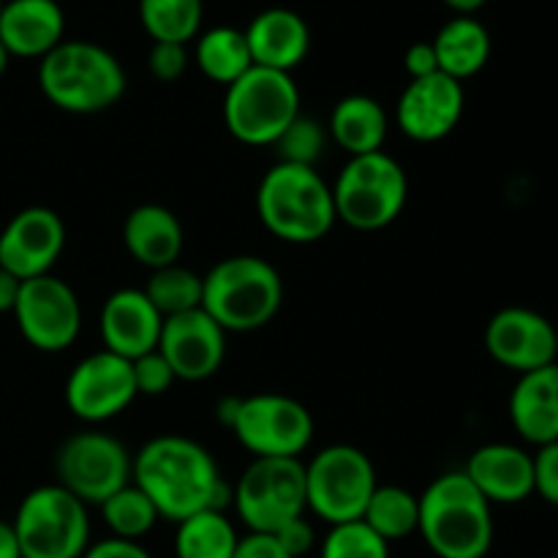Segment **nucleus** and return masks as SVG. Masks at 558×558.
Listing matches in <instances>:
<instances>
[{"mask_svg":"<svg viewBox=\"0 0 558 558\" xmlns=\"http://www.w3.org/2000/svg\"><path fill=\"white\" fill-rule=\"evenodd\" d=\"M131 483L145 490L161 521L180 523L202 510H223L229 488L216 458L199 441L180 434L153 436L140 447Z\"/></svg>","mask_w":558,"mask_h":558,"instance_id":"nucleus-1","label":"nucleus"},{"mask_svg":"<svg viewBox=\"0 0 558 558\" xmlns=\"http://www.w3.org/2000/svg\"><path fill=\"white\" fill-rule=\"evenodd\" d=\"M417 534L436 558H485L494 548V505L461 472H445L420 494Z\"/></svg>","mask_w":558,"mask_h":558,"instance_id":"nucleus-2","label":"nucleus"},{"mask_svg":"<svg viewBox=\"0 0 558 558\" xmlns=\"http://www.w3.org/2000/svg\"><path fill=\"white\" fill-rule=\"evenodd\" d=\"M256 213L262 227L289 245L319 243L338 221L332 185L319 169L281 161L259 180Z\"/></svg>","mask_w":558,"mask_h":558,"instance_id":"nucleus-3","label":"nucleus"},{"mask_svg":"<svg viewBox=\"0 0 558 558\" xmlns=\"http://www.w3.org/2000/svg\"><path fill=\"white\" fill-rule=\"evenodd\" d=\"M38 87L60 112L98 114L125 96L123 63L96 41H60L38 60Z\"/></svg>","mask_w":558,"mask_h":558,"instance_id":"nucleus-4","label":"nucleus"},{"mask_svg":"<svg viewBox=\"0 0 558 558\" xmlns=\"http://www.w3.org/2000/svg\"><path fill=\"white\" fill-rule=\"evenodd\" d=\"M283 305V278L254 254L227 256L202 276V308L227 332H256Z\"/></svg>","mask_w":558,"mask_h":558,"instance_id":"nucleus-5","label":"nucleus"},{"mask_svg":"<svg viewBox=\"0 0 558 558\" xmlns=\"http://www.w3.org/2000/svg\"><path fill=\"white\" fill-rule=\"evenodd\" d=\"M336 216L357 232H379L398 221L409 202V174L390 153L352 156L332 183Z\"/></svg>","mask_w":558,"mask_h":558,"instance_id":"nucleus-6","label":"nucleus"},{"mask_svg":"<svg viewBox=\"0 0 558 558\" xmlns=\"http://www.w3.org/2000/svg\"><path fill=\"white\" fill-rule=\"evenodd\" d=\"M298 114L300 87L283 71L254 65L223 93V125L243 145L272 147Z\"/></svg>","mask_w":558,"mask_h":558,"instance_id":"nucleus-7","label":"nucleus"},{"mask_svg":"<svg viewBox=\"0 0 558 558\" xmlns=\"http://www.w3.org/2000/svg\"><path fill=\"white\" fill-rule=\"evenodd\" d=\"M376 466L360 447L330 445L305 463V510L327 526L363 521L374 496Z\"/></svg>","mask_w":558,"mask_h":558,"instance_id":"nucleus-8","label":"nucleus"},{"mask_svg":"<svg viewBox=\"0 0 558 558\" xmlns=\"http://www.w3.org/2000/svg\"><path fill=\"white\" fill-rule=\"evenodd\" d=\"M22 558H82L90 545V515L58 483L38 485L16 507L11 521Z\"/></svg>","mask_w":558,"mask_h":558,"instance_id":"nucleus-9","label":"nucleus"},{"mask_svg":"<svg viewBox=\"0 0 558 558\" xmlns=\"http://www.w3.org/2000/svg\"><path fill=\"white\" fill-rule=\"evenodd\" d=\"M232 505L248 532L276 534L305 515V463L300 458H254L234 485Z\"/></svg>","mask_w":558,"mask_h":558,"instance_id":"nucleus-10","label":"nucleus"},{"mask_svg":"<svg viewBox=\"0 0 558 558\" xmlns=\"http://www.w3.org/2000/svg\"><path fill=\"white\" fill-rule=\"evenodd\" d=\"M134 456L129 447L104 430H80L54 452V477L60 488L74 494L82 505L101 507L131 483Z\"/></svg>","mask_w":558,"mask_h":558,"instance_id":"nucleus-11","label":"nucleus"},{"mask_svg":"<svg viewBox=\"0 0 558 558\" xmlns=\"http://www.w3.org/2000/svg\"><path fill=\"white\" fill-rule=\"evenodd\" d=\"M229 430L254 458H300L314 441L308 407L283 392L240 398Z\"/></svg>","mask_w":558,"mask_h":558,"instance_id":"nucleus-12","label":"nucleus"},{"mask_svg":"<svg viewBox=\"0 0 558 558\" xmlns=\"http://www.w3.org/2000/svg\"><path fill=\"white\" fill-rule=\"evenodd\" d=\"M14 319L22 338L47 354L74 347L82 330V305L74 289L58 276H38L22 281L14 305Z\"/></svg>","mask_w":558,"mask_h":558,"instance_id":"nucleus-13","label":"nucleus"},{"mask_svg":"<svg viewBox=\"0 0 558 558\" xmlns=\"http://www.w3.org/2000/svg\"><path fill=\"white\" fill-rule=\"evenodd\" d=\"M134 398L131 360L118 357L107 349L82 357L65 379V407L87 425L114 420L134 403Z\"/></svg>","mask_w":558,"mask_h":558,"instance_id":"nucleus-14","label":"nucleus"},{"mask_svg":"<svg viewBox=\"0 0 558 558\" xmlns=\"http://www.w3.org/2000/svg\"><path fill=\"white\" fill-rule=\"evenodd\" d=\"M485 352L518 376L556 363V325L526 305H507L485 325Z\"/></svg>","mask_w":558,"mask_h":558,"instance_id":"nucleus-15","label":"nucleus"},{"mask_svg":"<svg viewBox=\"0 0 558 558\" xmlns=\"http://www.w3.org/2000/svg\"><path fill=\"white\" fill-rule=\"evenodd\" d=\"M65 223L52 207L33 205L11 216L0 232V267L20 281L49 276L63 256Z\"/></svg>","mask_w":558,"mask_h":558,"instance_id":"nucleus-16","label":"nucleus"},{"mask_svg":"<svg viewBox=\"0 0 558 558\" xmlns=\"http://www.w3.org/2000/svg\"><path fill=\"white\" fill-rule=\"evenodd\" d=\"M466 107L463 82L452 76L436 74L409 80L396 104V125L403 136L414 142H441L458 129Z\"/></svg>","mask_w":558,"mask_h":558,"instance_id":"nucleus-17","label":"nucleus"},{"mask_svg":"<svg viewBox=\"0 0 558 558\" xmlns=\"http://www.w3.org/2000/svg\"><path fill=\"white\" fill-rule=\"evenodd\" d=\"M227 336L205 308H194L163 319L158 352L178 381H205L216 376L227 360Z\"/></svg>","mask_w":558,"mask_h":558,"instance_id":"nucleus-18","label":"nucleus"},{"mask_svg":"<svg viewBox=\"0 0 558 558\" xmlns=\"http://www.w3.org/2000/svg\"><path fill=\"white\" fill-rule=\"evenodd\" d=\"M163 316L142 289H118L107 298L98 319L104 349L118 357L140 360L156 352Z\"/></svg>","mask_w":558,"mask_h":558,"instance_id":"nucleus-19","label":"nucleus"},{"mask_svg":"<svg viewBox=\"0 0 558 558\" xmlns=\"http://www.w3.org/2000/svg\"><path fill=\"white\" fill-rule=\"evenodd\" d=\"M463 474L490 505H521L534 496V458L518 445L494 441L477 447Z\"/></svg>","mask_w":558,"mask_h":558,"instance_id":"nucleus-20","label":"nucleus"},{"mask_svg":"<svg viewBox=\"0 0 558 558\" xmlns=\"http://www.w3.org/2000/svg\"><path fill=\"white\" fill-rule=\"evenodd\" d=\"M251 60L262 69L292 74L311 52L308 22L287 5L259 11L245 27Z\"/></svg>","mask_w":558,"mask_h":558,"instance_id":"nucleus-21","label":"nucleus"},{"mask_svg":"<svg viewBox=\"0 0 558 558\" xmlns=\"http://www.w3.org/2000/svg\"><path fill=\"white\" fill-rule=\"evenodd\" d=\"M65 36V14L58 0H3L0 41L11 58L41 60Z\"/></svg>","mask_w":558,"mask_h":558,"instance_id":"nucleus-22","label":"nucleus"},{"mask_svg":"<svg viewBox=\"0 0 558 558\" xmlns=\"http://www.w3.org/2000/svg\"><path fill=\"white\" fill-rule=\"evenodd\" d=\"M507 412L512 428L529 445L558 441V363L518 376Z\"/></svg>","mask_w":558,"mask_h":558,"instance_id":"nucleus-23","label":"nucleus"},{"mask_svg":"<svg viewBox=\"0 0 558 558\" xmlns=\"http://www.w3.org/2000/svg\"><path fill=\"white\" fill-rule=\"evenodd\" d=\"M123 245L131 259L147 270L178 265L185 245L180 218L163 205H140L125 216Z\"/></svg>","mask_w":558,"mask_h":558,"instance_id":"nucleus-24","label":"nucleus"},{"mask_svg":"<svg viewBox=\"0 0 558 558\" xmlns=\"http://www.w3.org/2000/svg\"><path fill=\"white\" fill-rule=\"evenodd\" d=\"M387 131H390V118L385 107L363 93L343 96L327 120V134L341 150H347L349 158L385 150Z\"/></svg>","mask_w":558,"mask_h":558,"instance_id":"nucleus-25","label":"nucleus"},{"mask_svg":"<svg viewBox=\"0 0 558 558\" xmlns=\"http://www.w3.org/2000/svg\"><path fill=\"white\" fill-rule=\"evenodd\" d=\"M430 44H434L441 74L458 82L477 76L488 65L490 49H494L488 27L477 16L469 14H456L450 22H445Z\"/></svg>","mask_w":558,"mask_h":558,"instance_id":"nucleus-26","label":"nucleus"},{"mask_svg":"<svg viewBox=\"0 0 558 558\" xmlns=\"http://www.w3.org/2000/svg\"><path fill=\"white\" fill-rule=\"evenodd\" d=\"M194 63L216 85L229 87L248 69H254L245 33L238 27L218 25L196 36Z\"/></svg>","mask_w":558,"mask_h":558,"instance_id":"nucleus-27","label":"nucleus"},{"mask_svg":"<svg viewBox=\"0 0 558 558\" xmlns=\"http://www.w3.org/2000/svg\"><path fill=\"white\" fill-rule=\"evenodd\" d=\"M174 558H232L238 529L223 510H202L174 523Z\"/></svg>","mask_w":558,"mask_h":558,"instance_id":"nucleus-28","label":"nucleus"},{"mask_svg":"<svg viewBox=\"0 0 558 558\" xmlns=\"http://www.w3.org/2000/svg\"><path fill=\"white\" fill-rule=\"evenodd\" d=\"M363 521L390 545L412 537L420 526V496L401 485H376Z\"/></svg>","mask_w":558,"mask_h":558,"instance_id":"nucleus-29","label":"nucleus"},{"mask_svg":"<svg viewBox=\"0 0 558 558\" xmlns=\"http://www.w3.org/2000/svg\"><path fill=\"white\" fill-rule=\"evenodd\" d=\"M136 11L153 41L189 44L199 36L205 3L202 0H140Z\"/></svg>","mask_w":558,"mask_h":558,"instance_id":"nucleus-30","label":"nucleus"},{"mask_svg":"<svg viewBox=\"0 0 558 558\" xmlns=\"http://www.w3.org/2000/svg\"><path fill=\"white\" fill-rule=\"evenodd\" d=\"M142 292L147 294V300L156 305L163 319L202 308V276L183 267L180 262L150 270V278L142 287Z\"/></svg>","mask_w":558,"mask_h":558,"instance_id":"nucleus-31","label":"nucleus"},{"mask_svg":"<svg viewBox=\"0 0 558 558\" xmlns=\"http://www.w3.org/2000/svg\"><path fill=\"white\" fill-rule=\"evenodd\" d=\"M98 510H101L104 523H107L109 537L134 539V543H142V537H147L156 529V523L161 521L156 505L134 483L109 496Z\"/></svg>","mask_w":558,"mask_h":558,"instance_id":"nucleus-32","label":"nucleus"},{"mask_svg":"<svg viewBox=\"0 0 558 558\" xmlns=\"http://www.w3.org/2000/svg\"><path fill=\"white\" fill-rule=\"evenodd\" d=\"M330 142L327 134V125H322L319 120L308 118V114L300 112L298 118L289 123V129L283 131L276 140V156L281 163H294V167H316L322 156H325V147Z\"/></svg>","mask_w":558,"mask_h":558,"instance_id":"nucleus-33","label":"nucleus"},{"mask_svg":"<svg viewBox=\"0 0 558 558\" xmlns=\"http://www.w3.org/2000/svg\"><path fill=\"white\" fill-rule=\"evenodd\" d=\"M319 558H390V543H385L365 521L338 523L327 529Z\"/></svg>","mask_w":558,"mask_h":558,"instance_id":"nucleus-34","label":"nucleus"},{"mask_svg":"<svg viewBox=\"0 0 558 558\" xmlns=\"http://www.w3.org/2000/svg\"><path fill=\"white\" fill-rule=\"evenodd\" d=\"M131 368H134V385H136V396H147V398H158L167 396L169 390L174 387L178 376L174 371L169 368V363L163 360V354L150 352L140 360H131Z\"/></svg>","mask_w":558,"mask_h":558,"instance_id":"nucleus-35","label":"nucleus"},{"mask_svg":"<svg viewBox=\"0 0 558 558\" xmlns=\"http://www.w3.org/2000/svg\"><path fill=\"white\" fill-rule=\"evenodd\" d=\"M189 44L172 41H153L147 52V69L158 82H178L189 69Z\"/></svg>","mask_w":558,"mask_h":558,"instance_id":"nucleus-36","label":"nucleus"},{"mask_svg":"<svg viewBox=\"0 0 558 558\" xmlns=\"http://www.w3.org/2000/svg\"><path fill=\"white\" fill-rule=\"evenodd\" d=\"M534 494L558 507V441L537 447L534 452Z\"/></svg>","mask_w":558,"mask_h":558,"instance_id":"nucleus-37","label":"nucleus"},{"mask_svg":"<svg viewBox=\"0 0 558 558\" xmlns=\"http://www.w3.org/2000/svg\"><path fill=\"white\" fill-rule=\"evenodd\" d=\"M276 539L281 543V548L287 550L292 558H303L308 556L311 550H314L316 545V532L314 526H311L308 521L303 518H294V521H289L287 526H281L276 532Z\"/></svg>","mask_w":558,"mask_h":558,"instance_id":"nucleus-38","label":"nucleus"},{"mask_svg":"<svg viewBox=\"0 0 558 558\" xmlns=\"http://www.w3.org/2000/svg\"><path fill=\"white\" fill-rule=\"evenodd\" d=\"M82 558H153L150 550L134 539H120V537H104L98 543L87 545Z\"/></svg>","mask_w":558,"mask_h":558,"instance_id":"nucleus-39","label":"nucleus"},{"mask_svg":"<svg viewBox=\"0 0 558 558\" xmlns=\"http://www.w3.org/2000/svg\"><path fill=\"white\" fill-rule=\"evenodd\" d=\"M232 558H292V556L281 548L276 534L248 532L245 537L238 539V548H234Z\"/></svg>","mask_w":558,"mask_h":558,"instance_id":"nucleus-40","label":"nucleus"},{"mask_svg":"<svg viewBox=\"0 0 558 558\" xmlns=\"http://www.w3.org/2000/svg\"><path fill=\"white\" fill-rule=\"evenodd\" d=\"M403 69H407L409 80H420V76H430L439 71V60H436L434 44L417 41L403 52Z\"/></svg>","mask_w":558,"mask_h":558,"instance_id":"nucleus-41","label":"nucleus"},{"mask_svg":"<svg viewBox=\"0 0 558 558\" xmlns=\"http://www.w3.org/2000/svg\"><path fill=\"white\" fill-rule=\"evenodd\" d=\"M20 278H14L11 272H5L3 267H0V314H11V311H14L16 298H20Z\"/></svg>","mask_w":558,"mask_h":558,"instance_id":"nucleus-42","label":"nucleus"},{"mask_svg":"<svg viewBox=\"0 0 558 558\" xmlns=\"http://www.w3.org/2000/svg\"><path fill=\"white\" fill-rule=\"evenodd\" d=\"M0 558H22L14 526H11V521H3V518H0Z\"/></svg>","mask_w":558,"mask_h":558,"instance_id":"nucleus-43","label":"nucleus"},{"mask_svg":"<svg viewBox=\"0 0 558 558\" xmlns=\"http://www.w3.org/2000/svg\"><path fill=\"white\" fill-rule=\"evenodd\" d=\"M441 3H445L447 9L456 11V14H469V16H474L480 9H483L485 3H488V0H441Z\"/></svg>","mask_w":558,"mask_h":558,"instance_id":"nucleus-44","label":"nucleus"},{"mask_svg":"<svg viewBox=\"0 0 558 558\" xmlns=\"http://www.w3.org/2000/svg\"><path fill=\"white\" fill-rule=\"evenodd\" d=\"M9 63H11V54H9V49L3 47V41H0V76L5 74V69H9Z\"/></svg>","mask_w":558,"mask_h":558,"instance_id":"nucleus-45","label":"nucleus"},{"mask_svg":"<svg viewBox=\"0 0 558 558\" xmlns=\"http://www.w3.org/2000/svg\"><path fill=\"white\" fill-rule=\"evenodd\" d=\"M556 363H558V327H556Z\"/></svg>","mask_w":558,"mask_h":558,"instance_id":"nucleus-46","label":"nucleus"},{"mask_svg":"<svg viewBox=\"0 0 558 558\" xmlns=\"http://www.w3.org/2000/svg\"><path fill=\"white\" fill-rule=\"evenodd\" d=\"M0 11H3V0H0Z\"/></svg>","mask_w":558,"mask_h":558,"instance_id":"nucleus-47","label":"nucleus"}]
</instances>
